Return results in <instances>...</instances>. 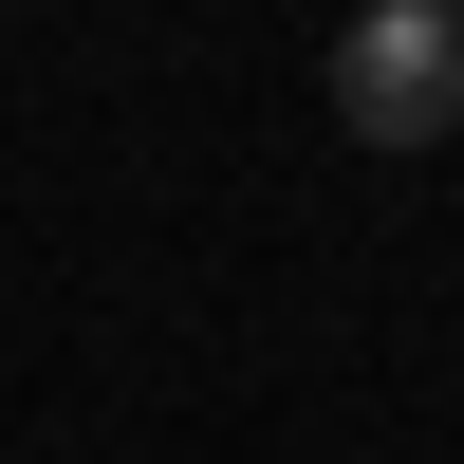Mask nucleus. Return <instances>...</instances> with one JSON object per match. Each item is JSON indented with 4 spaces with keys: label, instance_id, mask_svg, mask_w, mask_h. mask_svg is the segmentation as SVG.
Returning <instances> with one entry per match:
<instances>
[{
    "label": "nucleus",
    "instance_id": "1",
    "mask_svg": "<svg viewBox=\"0 0 464 464\" xmlns=\"http://www.w3.org/2000/svg\"><path fill=\"white\" fill-rule=\"evenodd\" d=\"M334 130L353 149H446L464 130V0H372L334 37Z\"/></svg>",
    "mask_w": 464,
    "mask_h": 464
}]
</instances>
